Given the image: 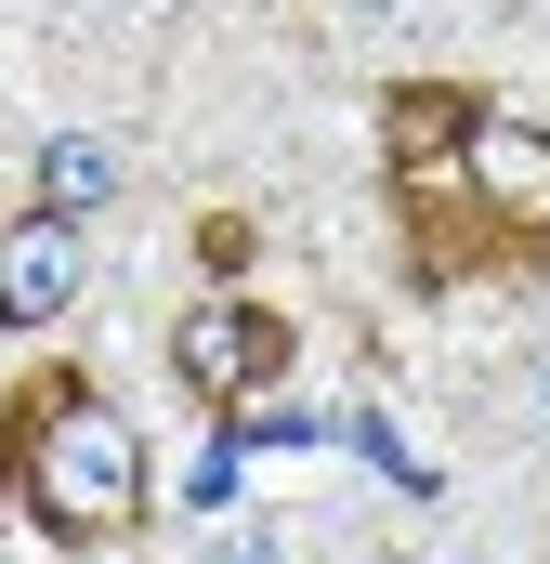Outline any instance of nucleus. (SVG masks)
Here are the masks:
<instances>
[{
	"mask_svg": "<svg viewBox=\"0 0 550 564\" xmlns=\"http://www.w3.org/2000/svg\"><path fill=\"white\" fill-rule=\"evenodd\" d=\"M0 499H13L40 539L106 552V539H132V525H144V446L79 394L66 421H40V433H13V446H0Z\"/></svg>",
	"mask_w": 550,
	"mask_h": 564,
	"instance_id": "nucleus-1",
	"label": "nucleus"
},
{
	"mask_svg": "<svg viewBox=\"0 0 550 564\" xmlns=\"http://www.w3.org/2000/svg\"><path fill=\"white\" fill-rule=\"evenodd\" d=\"M394 224H407V276L419 289H472V276H550V224L472 197V171H407L394 184Z\"/></svg>",
	"mask_w": 550,
	"mask_h": 564,
	"instance_id": "nucleus-2",
	"label": "nucleus"
},
{
	"mask_svg": "<svg viewBox=\"0 0 550 564\" xmlns=\"http://www.w3.org/2000/svg\"><path fill=\"white\" fill-rule=\"evenodd\" d=\"M288 355H301V328L263 315V302H197V315L170 328V381H184L197 408H250L263 381H288Z\"/></svg>",
	"mask_w": 550,
	"mask_h": 564,
	"instance_id": "nucleus-3",
	"label": "nucleus"
},
{
	"mask_svg": "<svg viewBox=\"0 0 550 564\" xmlns=\"http://www.w3.org/2000/svg\"><path fill=\"white\" fill-rule=\"evenodd\" d=\"M472 132H485V93H459V79H394V93H381V184L459 171Z\"/></svg>",
	"mask_w": 550,
	"mask_h": 564,
	"instance_id": "nucleus-4",
	"label": "nucleus"
},
{
	"mask_svg": "<svg viewBox=\"0 0 550 564\" xmlns=\"http://www.w3.org/2000/svg\"><path fill=\"white\" fill-rule=\"evenodd\" d=\"M92 276V250H79V224L66 210H26L13 237H0V328H53L66 302Z\"/></svg>",
	"mask_w": 550,
	"mask_h": 564,
	"instance_id": "nucleus-5",
	"label": "nucleus"
},
{
	"mask_svg": "<svg viewBox=\"0 0 550 564\" xmlns=\"http://www.w3.org/2000/svg\"><path fill=\"white\" fill-rule=\"evenodd\" d=\"M459 171H485V184H498V210L550 224V132H525V119H498V106H485V132H472Z\"/></svg>",
	"mask_w": 550,
	"mask_h": 564,
	"instance_id": "nucleus-6",
	"label": "nucleus"
},
{
	"mask_svg": "<svg viewBox=\"0 0 550 564\" xmlns=\"http://www.w3.org/2000/svg\"><path fill=\"white\" fill-rule=\"evenodd\" d=\"M106 197H119V158H106L92 132H53V144H40V210L79 224V210H106Z\"/></svg>",
	"mask_w": 550,
	"mask_h": 564,
	"instance_id": "nucleus-7",
	"label": "nucleus"
},
{
	"mask_svg": "<svg viewBox=\"0 0 550 564\" xmlns=\"http://www.w3.org/2000/svg\"><path fill=\"white\" fill-rule=\"evenodd\" d=\"M79 394H92L79 368H26V381H13V408H0V446H13V433H40V421H66Z\"/></svg>",
	"mask_w": 550,
	"mask_h": 564,
	"instance_id": "nucleus-8",
	"label": "nucleus"
},
{
	"mask_svg": "<svg viewBox=\"0 0 550 564\" xmlns=\"http://www.w3.org/2000/svg\"><path fill=\"white\" fill-rule=\"evenodd\" d=\"M250 250H263V224H237V210H197V263H210V276H250Z\"/></svg>",
	"mask_w": 550,
	"mask_h": 564,
	"instance_id": "nucleus-9",
	"label": "nucleus"
},
{
	"mask_svg": "<svg viewBox=\"0 0 550 564\" xmlns=\"http://www.w3.org/2000/svg\"><path fill=\"white\" fill-rule=\"evenodd\" d=\"M538 394H550V368H538Z\"/></svg>",
	"mask_w": 550,
	"mask_h": 564,
	"instance_id": "nucleus-10",
	"label": "nucleus"
}]
</instances>
